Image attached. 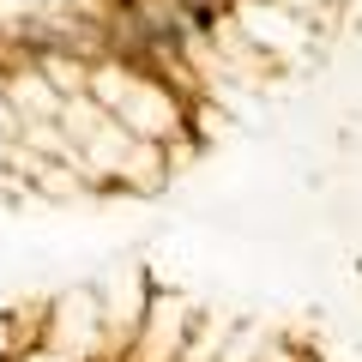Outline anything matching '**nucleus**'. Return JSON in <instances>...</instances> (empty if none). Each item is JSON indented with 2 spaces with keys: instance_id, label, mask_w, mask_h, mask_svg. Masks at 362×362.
Returning <instances> with one entry per match:
<instances>
[{
  "instance_id": "obj_1",
  "label": "nucleus",
  "mask_w": 362,
  "mask_h": 362,
  "mask_svg": "<svg viewBox=\"0 0 362 362\" xmlns=\"http://www.w3.org/2000/svg\"><path fill=\"white\" fill-rule=\"evenodd\" d=\"M0 90H6V103H13L18 121H54L61 103H66L37 66H6V73H0Z\"/></svg>"
},
{
  "instance_id": "obj_2",
  "label": "nucleus",
  "mask_w": 362,
  "mask_h": 362,
  "mask_svg": "<svg viewBox=\"0 0 362 362\" xmlns=\"http://www.w3.org/2000/svg\"><path fill=\"white\" fill-rule=\"evenodd\" d=\"M13 145H18V139H6V133H0V169L13 163Z\"/></svg>"
}]
</instances>
